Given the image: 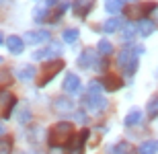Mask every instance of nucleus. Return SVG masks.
Here are the masks:
<instances>
[{
    "instance_id": "aec40b11",
    "label": "nucleus",
    "mask_w": 158,
    "mask_h": 154,
    "mask_svg": "<svg viewBox=\"0 0 158 154\" xmlns=\"http://www.w3.org/2000/svg\"><path fill=\"white\" fill-rule=\"evenodd\" d=\"M103 90H105L103 82H99V80H93V82L88 84V93H86V95H90V97H101V95H103Z\"/></svg>"
},
{
    "instance_id": "1a4fd4ad",
    "label": "nucleus",
    "mask_w": 158,
    "mask_h": 154,
    "mask_svg": "<svg viewBox=\"0 0 158 154\" xmlns=\"http://www.w3.org/2000/svg\"><path fill=\"white\" fill-rule=\"evenodd\" d=\"M86 138H88V130H82L78 136H74L68 144V150L70 154H82V148H84V144H86Z\"/></svg>"
},
{
    "instance_id": "473e14b6",
    "label": "nucleus",
    "mask_w": 158,
    "mask_h": 154,
    "mask_svg": "<svg viewBox=\"0 0 158 154\" xmlns=\"http://www.w3.org/2000/svg\"><path fill=\"white\" fill-rule=\"evenodd\" d=\"M58 2H60V0H45V4H47V6H56Z\"/></svg>"
},
{
    "instance_id": "20e7f679",
    "label": "nucleus",
    "mask_w": 158,
    "mask_h": 154,
    "mask_svg": "<svg viewBox=\"0 0 158 154\" xmlns=\"http://www.w3.org/2000/svg\"><path fill=\"white\" fill-rule=\"evenodd\" d=\"M62 68H64V62H62V60H52V62H47V64L43 66V78L39 80V86H45Z\"/></svg>"
},
{
    "instance_id": "0eeeda50",
    "label": "nucleus",
    "mask_w": 158,
    "mask_h": 154,
    "mask_svg": "<svg viewBox=\"0 0 158 154\" xmlns=\"http://www.w3.org/2000/svg\"><path fill=\"white\" fill-rule=\"evenodd\" d=\"M82 105H84V109H90V111H94V113H101V111H105L107 101L103 99V95H101V97L86 95L84 99H82Z\"/></svg>"
},
{
    "instance_id": "b1692460",
    "label": "nucleus",
    "mask_w": 158,
    "mask_h": 154,
    "mask_svg": "<svg viewBox=\"0 0 158 154\" xmlns=\"http://www.w3.org/2000/svg\"><path fill=\"white\" fill-rule=\"evenodd\" d=\"M146 111L150 117H158V97H152L146 105Z\"/></svg>"
},
{
    "instance_id": "423d86ee",
    "label": "nucleus",
    "mask_w": 158,
    "mask_h": 154,
    "mask_svg": "<svg viewBox=\"0 0 158 154\" xmlns=\"http://www.w3.org/2000/svg\"><path fill=\"white\" fill-rule=\"evenodd\" d=\"M62 89L66 90V95H80V90H82L80 78H78L76 74H66L64 84H62Z\"/></svg>"
},
{
    "instance_id": "2eb2a0df",
    "label": "nucleus",
    "mask_w": 158,
    "mask_h": 154,
    "mask_svg": "<svg viewBox=\"0 0 158 154\" xmlns=\"http://www.w3.org/2000/svg\"><path fill=\"white\" fill-rule=\"evenodd\" d=\"M142 117H144V113L140 111V109H131V111L125 115V119H123V123L127 125V127H134V125L142 123Z\"/></svg>"
},
{
    "instance_id": "cd10ccee",
    "label": "nucleus",
    "mask_w": 158,
    "mask_h": 154,
    "mask_svg": "<svg viewBox=\"0 0 158 154\" xmlns=\"http://www.w3.org/2000/svg\"><path fill=\"white\" fill-rule=\"evenodd\" d=\"M70 6H72L70 2H62V4L58 6V10H56V15H53V17H52V21H58V19L62 17V15H64V12L68 10V8H70Z\"/></svg>"
},
{
    "instance_id": "f03ea898",
    "label": "nucleus",
    "mask_w": 158,
    "mask_h": 154,
    "mask_svg": "<svg viewBox=\"0 0 158 154\" xmlns=\"http://www.w3.org/2000/svg\"><path fill=\"white\" fill-rule=\"evenodd\" d=\"M15 107H17V99H15V95H12L10 90L0 89V117L8 119Z\"/></svg>"
},
{
    "instance_id": "a211bd4d",
    "label": "nucleus",
    "mask_w": 158,
    "mask_h": 154,
    "mask_svg": "<svg viewBox=\"0 0 158 154\" xmlns=\"http://www.w3.org/2000/svg\"><path fill=\"white\" fill-rule=\"evenodd\" d=\"M97 52H99V56H103V58L111 56V53H113V45H111V41H107V39H101V41L97 43Z\"/></svg>"
},
{
    "instance_id": "58836bf2",
    "label": "nucleus",
    "mask_w": 158,
    "mask_h": 154,
    "mask_svg": "<svg viewBox=\"0 0 158 154\" xmlns=\"http://www.w3.org/2000/svg\"><path fill=\"white\" fill-rule=\"evenodd\" d=\"M0 64H2V58H0Z\"/></svg>"
},
{
    "instance_id": "9b49d317",
    "label": "nucleus",
    "mask_w": 158,
    "mask_h": 154,
    "mask_svg": "<svg viewBox=\"0 0 158 154\" xmlns=\"http://www.w3.org/2000/svg\"><path fill=\"white\" fill-rule=\"evenodd\" d=\"M93 4L94 0H72V8L78 17H86L88 12L93 10Z\"/></svg>"
},
{
    "instance_id": "4be33fe9",
    "label": "nucleus",
    "mask_w": 158,
    "mask_h": 154,
    "mask_svg": "<svg viewBox=\"0 0 158 154\" xmlns=\"http://www.w3.org/2000/svg\"><path fill=\"white\" fill-rule=\"evenodd\" d=\"M156 142H152V140H148V142H144L140 146V148H138V152L135 154H156Z\"/></svg>"
},
{
    "instance_id": "72a5a7b5",
    "label": "nucleus",
    "mask_w": 158,
    "mask_h": 154,
    "mask_svg": "<svg viewBox=\"0 0 158 154\" xmlns=\"http://www.w3.org/2000/svg\"><path fill=\"white\" fill-rule=\"evenodd\" d=\"M154 23L158 25V6H156V10H154Z\"/></svg>"
},
{
    "instance_id": "393cba45",
    "label": "nucleus",
    "mask_w": 158,
    "mask_h": 154,
    "mask_svg": "<svg viewBox=\"0 0 158 154\" xmlns=\"http://www.w3.org/2000/svg\"><path fill=\"white\" fill-rule=\"evenodd\" d=\"M135 33H138V25L129 23V25H125V27H123V39H125V41H129Z\"/></svg>"
},
{
    "instance_id": "f3484780",
    "label": "nucleus",
    "mask_w": 158,
    "mask_h": 154,
    "mask_svg": "<svg viewBox=\"0 0 158 154\" xmlns=\"http://www.w3.org/2000/svg\"><path fill=\"white\" fill-rule=\"evenodd\" d=\"M103 29H105V33H115V31H119L121 29V19L119 17H111L109 21H105Z\"/></svg>"
},
{
    "instance_id": "e433bc0d",
    "label": "nucleus",
    "mask_w": 158,
    "mask_h": 154,
    "mask_svg": "<svg viewBox=\"0 0 158 154\" xmlns=\"http://www.w3.org/2000/svg\"><path fill=\"white\" fill-rule=\"evenodd\" d=\"M52 154H62V150H60V148H58V150H56V148H52Z\"/></svg>"
},
{
    "instance_id": "7ed1b4c3",
    "label": "nucleus",
    "mask_w": 158,
    "mask_h": 154,
    "mask_svg": "<svg viewBox=\"0 0 158 154\" xmlns=\"http://www.w3.org/2000/svg\"><path fill=\"white\" fill-rule=\"evenodd\" d=\"M58 56H62V45L60 43H56V41H52V43H47L43 49H37L35 53H33V58L35 60H58Z\"/></svg>"
},
{
    "instance_id": "6ab92c4d",
    "label": "nucleus",
    "mask_w": 158,
    "mask_h": 154,
    "mask_svg": "<svg viewBox=\"0 0 158 154\" xmlns=\"http://www.w3.org/2000/svg\"><path fill=\"white\" fill-rule=\"evenodd\" d=\"M111 154H134V148H131V144H127V142H119L111 148Z\"/></svg>"
},
{
    "instance_id": "7c9ffc66",
    "label": "nucleus",
    "mask_w": 158,
    "mask_h": 154,
    "mask_svg": "<svg viewBox=\"0 0 158 154\" xmlns=\"http://www.w3.org/2000/svg\"><path fill=\"white\" fill-rule=\"evenodd\" d=\"M10 82V72H0V84H8Z\"/></svg>"
},
{
    "instance_id": "2f4dec72",
    "label": "nucleus",
    "mask_w": 158,
    "mask_h": 154,
    "mask_svg": "<svg viewBox=\"0 0 158 154\" xmlns=\"http://www.w3.org/2000/svg\"><path fill=\"white\" fill-rule=\"evenodd\" d=\"M76 119H78V121H84V119H86V115H84L82 111H78V113H76Z\"/></svg>"
},
{
    "instance_id": "a19ab883",
    "label": "nucleus",
    "mask_w": 158,
    "mask_h": 154,
    "mask_svg": "<svg viewBox=\"0 0 158 154\" xmlns=\"http://www.w3.org/2000/svg\"><path fill=\"white\" fill-rule=\"evenodd\" d=\"M0 2H2V0H0Z\"/></svg>"
},
{
    "instance_id": "6e6552de",
    "label": "nucleus",
    "mask_w": 158,
    "mask_h": 154,
    "mask_svg": "<svg viewBox=\"0 0 158 154\" xmlns=\"http://www.w3.org/2000/svg\"><path fill=\"white\" fill-rule=\"evenodd\" d=\"M52 107H53V111L60 113V115H68V113L74 111V103H72L70 97H58V99H53Z\"/></svg>"
},
{
    "instance_id": "c756f323",
    "label": "nucleus",
    "mask_w": 158,
    "mask_h": 154,
    "mask_svg": "<svg viewBox=\"0 0 158 154\" xmlns=\"http://www.w3.org/2000/svg\"><path fill=\"white\" fill-rule=\"evenodd\" d=\"M29 119H31V111L29 109H23V111L19 113V121H21V123H27Z\"/></svg>"
},
{
    "instance_id": "f257e3e1",
    "label": "nucleus",
    "mask_w": 158,
    "mask_h": 154,
    "mask_svg": "<svg viewBox=\"0 0 158 154\" xmlns=\"http://www.w3.org/2000/svg\"><path fill=\"white\" fill-rule=\"evenodd\" d=\"M72 134H74V125L70 121H60L49 130V144L53 148H62L66 144H70V140L74 138Z\"/></svg>"
},
{
    "instance_id": "ea45409f",
    "label": "nucleus",
    "mask_w": 158,
    "mask_h": 154,
    "mask_svg": "<svg viewBox=\"0 0 158 154\" xmlns=\"http://www.w3.org/2000/svg\"><path fill=\"white\" fill-rule=\"evenodd\" d=\"M156 148H158V142H156Z\"/></svg>"
},
{
    "instance_id": "39448f33",
    "label": "nucleus",
    "mask_w": 158,
    "mask_h": 154,
    "mask_svg": "<svg viewBox=\"0 0 158 154\" xmlns=\"http://www.w3.org/2000/svg\"><path fill=\"white\" fill-rule=\"evenodd\" d=\"M23 41L25 43H49L52 41V35H49V31H43V29H37V31H27L23 35Z\"/></svg>"
},
{
    "instance_id": "ddd939ff",
    "label": "nucleus",
    "mask_w": 158,
    "mask_h": 154,
    "mask_svg": "<svg viewBox=\"0 0 158 154\" xmlns=\"http://www.w3.org/2000/svg\"><path fill=\"white\" fill-rule=\"evenodd\" d=\"M35 76H37V70L31 64L19 66V70H17V78H19V80H23V82H31Z\"/></svg>"
},
{
    "instance_id": "c85d7f7f",
    "label": "nucleus",
    "mask_w": 158,
    "mask_h": 154,
    "mask_svg": "<svg viewBox=\"0 0 158 154\" xmlns=\"http://www.w3.org/2000/svg\"><path fill=\"white\" fill-rule=\"evenodd\" d=\"M47 12H49V8H35V10H33V19L39 23V21H43V19L47 17Z\"/></svg>"
},
{
    "instance_id": "9d476101",
    "label": "nucleus",
    "mask_w": 158,
    "mask_h": 154,
    "mask_svg": "<svg viewBox=\"0 0 158 154\" xmlns=\"http://www.w3.org/2000/svg\"><path fill=\"white\" fill-rule=\"evenodd\" d=\"M97 62H99V58H97V52H93V49H84L80 53V58H78V66L80 68H94Z\"/></svg>"
},
{
    "instance_id": "f8f14e48",
    "label": "nucleus",
    "mask_w": 158,
    "mask_h": 154,
    "mask_svg": "<svg viewBox=\"0 0 158 154\" xmlns=\"http://www.w3.org/2000/svg\"><path fill=\"white\" fill-rule=\"evenodd\" d=\"M6 48H8L10 53L19 56V53H23V49H25V41L19 35H10V37H6Z\"/></svg>"
},
{
    "instance_id": "bb28decb",
    "label": "nucleus",
    "mask_w": 158,
    "mask_h": 154,
    "mask_svg": "<svg viewBox=\"0 0 158 154\" xmlns=\"http://www.w3.org/2000/svg\"><path fill=\"white\" fill-rule=\"evenodd\" d=\"M135 70H138V56H135V58L131 60L127 66H125V70H123V72H125V76H134Z\"/></svg>"
},
{
    "instance_id": "a878e982",
    "label": "nucleus",
    "mask_w": 158,
    "mask_h": 154,
    "mask_svg": "<svg viewBox=\"0 0 158 154\" xmlns=\"http://www.w3.org/2000/svg\"><path fill=\"white\" fill-rule=\"evenodd\" d=\"M12 152V140L10 138H0V154H10Z\"/></svg>"
},
{
    "instance_id": "5701e85b",
    "label": "nucleus",
    "mask_w": 158,
    "mask_h": 154,
    "mask_svg": "<svg viewBox=\"0 0 158 154\" xmlns=\"http://www.w3.org/2000/svg\"><path fill=\"white\" fill-rule=\"evenodd\" d=\"M78 37H80V33H78V29H66L64 33H62V39H64L66 43H76Z\"/></svg>"
},
{
    "instance_id": "412c9836",
    "label": "nucleus",
    "mask_w": 158,
    "mask_h": 154,
    "mask_svg": "<svg viewBox=\"0 0 158 154\" xmlns=\"http://www.w3.org/2000/svg\"><path fill=\"white\" fill-rule=\"evenodd\" d=\"M121 8H123V2H121V0H105V10H107V12L117 15Z\"/></svg>"
},
{
    "instance_id": "dca6fc26",
    "label": "nucleus",
    "mask_w": 158,
    "mask_h": 154,
    "mask_svg": "<svg viewBox=\"0 0 158 154\" xmlns=\"http://www.w3.org/2000/svg\"><path fill=\"white\" fill-rule=\"evenodd\" d=\"M103 86H105V90H117L119 86H121V80H119L117 76H113V74H107L105 78H103Z\"/></svg>"
},
{
    "instance_id": "4468645a",
    "label": "nucleus",
    "mask_w": 158,
    "mask_h": 154,
    "mask_svg": "<svg viewBox=\"0 0 158 154\" xmlns=\"http://www.w3.org/2000/svg\"><path fill=\"white\" fill-rule=\"evenodd\" d=\"M154 29H156V23H154L152 19H140L138 21V33L142 37H150L154 33Z\"/></svg>"
},
{
    "instance_id": "c9c22d12",
    "label": "nucleus",
    "mask_w": 158,
    "mask_h": 154,
    "mask_svg": "<svg viewBox=\"0 0 158 154\" xmlns=\"http://www.w3.org/2000/svg\"><path fill=\"white\" fill-rule=\"evenodd\" d=\"M4 131H6V127H4V123H0V136H4Z\"/></svg>"
},
{
    "instance_id": "4c0bfd02",
    "label": "nucleus",
    "mask_w": 158,
    "mask_h": 154,
    "mask_svg": "<svg viewBox=\"0 0 158 154\" xmlns=\"http://www.w3.org/2000/svg\"><path fill=\"white\" fill-rule=\"evenodd\" d=\"M121 2H134V0H121Z\"/></svg>"
},
{
    "instance_id": "f704fd0d",
    "label": "nucleus",
    "mask_w": 158,
    "mask_h": 154,
    "mask_svg": "<svg viewBox=\"0 0 158 154\" xmlns=\"http://www.w3.org/2000/svg\"><path fill=\"white\" fill-rule=\"evenodd\" d=\"M2 43H6V39H4V33L0 31V45H2Z\"/></svg>"
}]
</instances>
